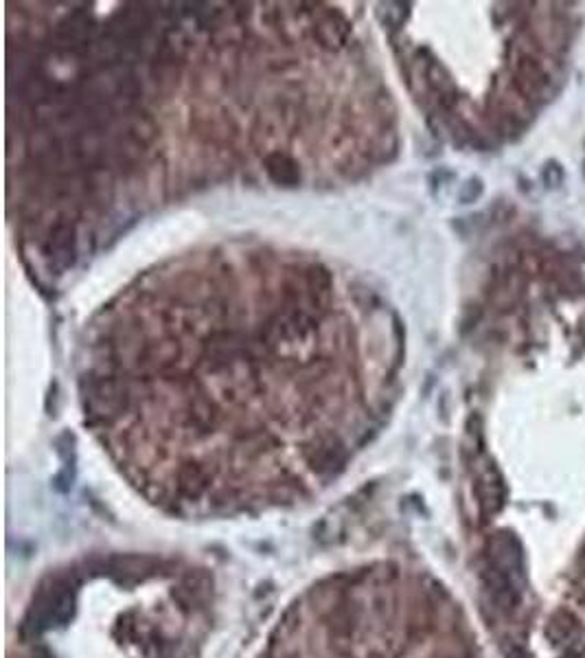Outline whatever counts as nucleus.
<instances>
[{
  "label": "nucleus",
  "instance_id": "obj_1",
  "mask_svg": "<svg viewBox=\"0 0 585 658\" xmlns=\"http://www.w3.org/2000/svg\"><path fill=\"white\" fill-rule=\"evenodd\" d=\"M485 566L502 573L511 582L527 591V551L515 533L498 531L485 544Z\"/></svg>",
  "mask_w": 585,
  "mask_h": 658
},
{
  "label": "nucleus",
  "instance_id": "obj_2",
  "mask_svg": "<svg viewBox=\"0 0 585 658\" xmlns=\"http://www.w3.org/2000/svg\"><path fill=\"white\" fill-rule=\"evenodd\" d=\"M73 615H75V591L68 582H56L33 606L27 626H31L33 632L51 630V627L66 626Z\"/></svg>",
  "mask_w": 585,
  "mask_h": 658
},
{
  "label": "nucleus",
  "instance_id": "obj_3",
  "mask_svg": "<svg viewBox=\"0 0 585 658\" xmlns=\"http://www.w3.org/2000/svg\"><path fill=\"white\" fill-rule=\"evenodd\" d=\"M88 408L99 419L121 415L127 408V393L118 380L97 378L88 384Z\"/></svg>",
  "mask_w": 585,
  "mask_h": 658
},
{
  "label": "nucleus",
  "instance_id": "obj_4",
  "mask_svg": "<svg viewBox=\"0 0 585 658\" xmlns=\"http://www.w3.org/2000/svg\"><path fill=\"white\" fill-rule=\"evenodd\" d=\"M316 331V323L310 314L301 310L285 311V314L275 316L266 328V343L275 345H294L299 340L310 338Z\"/></svg>",
  "mask_w": 585,
  "mask_h": 658
},
{
  "label": "nucleus",
  "instance_id": "obj_5",
  "mask_svg": "<svg viewBox=\"0 0 585 658\" xmlns=\"http://www.w3.org/2000/svg\"><path fill=\"white\" fill-rule=\"evenodd\" d=\"M483 583H485V592H487V597H489V603L500 612V615L509 617V615H513L520 606H522L524 592L527 591L520 588L515 582H511L509 577H504L502 573L485 566Z\"/></svg>",
  "mask_w": 585,
  "mask_h": 658
},
{
  "label": "nucleus",
  "instance_id": "obj_6",
  "mask_svg": "<svg viewBox=\"0 0 585 658\" xmlns=\"http://www.w3.org/2000/svg\"><path fill=\"white\" fill-rule=\"evenodd\" d=\"M476 498H478L480 513L485 518H493L507 504V485H504L502 474L495 469V465H487L478 474L476 481Z\"/></svg>",
  "mask_w": 585,
  "mask_h": 658
},
{
  "label": "nucleus",
  "instance_id": "obj_7",
  "mask_svg": "<svg viewBox=\"0 0 585 658\" xmlns=\"http://www.w3.org/2000/svg\"><path fill=\"white\" fill-rule=\"evenodd\" d=\"M305 461L316 474H334L346 461V450L338 437H319L305 448Z\"/></svg>",
  "mask_w": 585,
  "mask_h": 658
},
{
  "label": "nucleus",
  "instance_id": "obj_8",
  "mask_svg": "<svg viewBox=\"0 0 585 658\" xmlns=\"http://www.w3.org/2000/svg\"><path fill=\"white\" fill-rule=\"evenodd\" d=\"M48 261L56 268L64 270L75 261V226L71 222H57L47 237L44 244Z\"/></svg>",
  "mask_w": 585,
  "mask_h": 658
},
{
  "label": "nucleus",
  "instance_id": "obj_9",
  "mask_svg": "<svg viewBox=\"0 0 585 658\" xmlns=\"http://www.w3.org/2000/svg\"><path fill=\"white\" fill-rule=\"evenodd\" d=\"M246 354L241 338L235 331H217L206 343V358L215 369H226Z\"/></svg>",
  "mask_w": 585,
  "mask_h": 658
},
{
  "label": "nucleus",
  "instance_id": "obj_10",
  "mask_svg": "<svg viewBox=\"0 0 585 658\" xmlns=\"http://www.w3.org/2000/svg\"><path fill=\"white\" fill-rule=\"evenodd\" d=\"M158 562L145 556H117L108 562V573L118 582H138L156 573Z\"/></svg>",
  "mask_w": 585,
  "mask_h": 658
},
{
  "label": "nucleus",
  "instance_id": "obj_11",
  "mask_svg": "<svg viewBox=\"0 0 585 658\" xmlns=\"http://www.w3.org/2000/svg\"><path fill=\"white\" fill-rule=\"evenodd\" d=\"M156 136V121L143 110H130L123 117V138L134 150L147 147Z\"/></svg>",
  "mask_w": 585,
  "mask_h": 658
},
{
  "label": "nucleus",
  "instance_id": "obj_12",
  "mask_svg": "<svg viewBox=\"0 0 585 658\" xmlns=\"http://www.w3.org/2000/svg\"><path fill=\"white\" fill-rule=\"evenodd\" d=\"M266 174L275 185L279 187H296L301 182V170L299 162L281 152H272L264 161Z\"/></svg>",
  "mask_w": 585,
  "mask_h": 658
},
{
  "label": "nucleus",
  "instance_id": "obj_13",
  "mask_svg": "<svg viewBox=\"0 0 585 658\" xmlns=\"http://www.w3.org/2000/svg\"><path fill=\"white\" fill-rule=\"evenodd\" d=\"M208 483H211L208 481V472L200 463L189 461L180 465V469H178V489H180L182 496L196 501L206 492Z\"/></svg>",
  "mask_w": 585,
  "mask_h": 658
},
{
  "label": "nucleus",
  "instance_id": "obj_14",
  "mask_svg": "<svg viewBox=\"0 0 585 658\" xmlns=\"http://www.w3.org/2000/svg\"><path fill=\"white\" fill-rule=\"evenodd\" d=\"M579 619L574 617V612H570L563 608V610H557L553 617H550L546 626L548 639L554 643V645H566V643H572L579 636Z\"/></svg>",
  "mask_w": 585,
  "mask_h": 658
},
{
  "label": "nucleus",
  "instance_id": "obj_15",
  "mask_svg": "<svg viewBox=\"0 0 585 658\" xmlns=\"http://www.w3.org/2000/svg\"><path fill=\"white\" fill-rule=\"evenodd\" d=\"M314 31H316V38L320 39L322 47L338 48L346 42V36H349V24H346V20L338 16V13L329 12L319 24H316Z\"/></svg>",
  "mask_w": 585,
  "mask_h": 658
},
{
  "label": "nucleus",
  "instance_id": "obj_16",
  "mask_svg": "<svg viewBox=\"0 0 585 658\" xmlns=\"http://www.w3.org/2000/svg\"><path fill=\"white\" fill-rule=\"evenodd\" d=\"M88 36H91V18H86L83 13H75L59 24V38L68 47H82V44H86Z\"/></svg>",
  "mask_w": 585,
  "mask_h": 658
},
{
  "label": "nucleus",
  "instance_id": "obj_17",
  "mask_svg": "<svg viewBox=\"0 0 585 658\" xmlns=\"http://www.w3.org/2000/svg\"><path fill=\"white\" fill-rule=\"evenodd\" d=\"M189 424L200 433H211L217 424V407L206 398H196L189 404Z\"/></svg>",
  "mask_w": 585,
  "mask_h": 658
},
{
  "label": "nucleus",
  "instance_id": "obj_18",
  "mask_svg": "<svg viewBox=\"0 0 585 658\" xmlns=\"http://www.w3.org/2000/svg\"><path fill=\"white\" fill-rule=\"evenodd\" d=\"M305 288L314 303H327L331 296V276L322 266H311L305 276Z\"/></svg>",
  "mask_w": 585,
  "mask_h": 658
},
{
  "label": "nucleus",
  "instance_id": "obj_19",
  "mask_svg": "<svg viewBox=\"0 0 585 658\" xmlns=\"http://www.w3.org/2000/svg\"><path fill=\"white\" fill-rule=\"evenodd\" d=\"M504 656H507V658H530L527 647L520 645V643H509L507 650H504Z\"/></svg>",
  "mask_w": 585,
  "mask_h": 658
},
{
  "label": "nucleus",
  "instance_id": "obj_20",
  "mask_svg": "<svg viewBox=\"0 0 585 658\" xmlns=\"http://www.w3.org/2000/svg\"><path fill=\"white\" fill-rule=\"evenodd\" d=\"M579 566H581L583 573H585V542H583V547H581V553H579Z\"/></svg>",
  "mask_w": 585,
  "mask_h": 658
}]
</instances>
